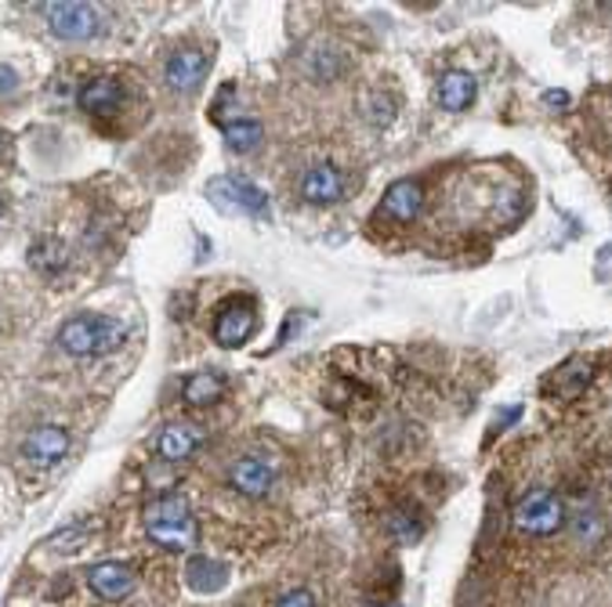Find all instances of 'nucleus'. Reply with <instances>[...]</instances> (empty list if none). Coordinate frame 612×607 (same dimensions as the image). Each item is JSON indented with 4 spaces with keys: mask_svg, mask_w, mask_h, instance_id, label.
Segmentation results:
<instances>
[{
    "mask_svg": "<svg viewBox=\"0 0 612 607\" xmlns=\"http://www.w3.org/2000/svg\"><path fill=\"white\" fill-rule=\"evenodd\" d=\"M124 325L110 314H73L62 322L55 344L69 358H102L124 347Z\"/></svg>",
    "mask_w": 612,
    "mask_h": 607,
    "instance_id": "obj_1",
    "label": "nucleus"
},
{
    "mask_svg": "<svg viewBox=\"0 0 612 607\" xmlns=\"http://www.w3.org/2000/svg\"><path fill=\"white\" fill-rule=\"evenodd\" d=\"M145 531L160 550L186 553L196 546L200 525L181 495H160L145 506Z\"/></svg>",
    "mask_w": 612,
    "mask_h": 607,
    "instance_id": "obj_2",
    "label": "nucleus"
},
{
    "mask_svg": "<svg viewBox=\"0 0 612 607\" xmlns=\"http://www.w3.org/2000/svg\"><path fill=\"white\" fill-rule=\"evenodd\" d=\"M565 525V506L562 499L554 492H544V488H536L525 499H519V506H514V528L525 531V535H554L558 528Z\"/></svg>",
    "mask_w": 612,
    "mask_h": 607,
    "instance_id": "obj_3",
    "label": "nucleus"
},
{
    "mask_svg": "<svg viewBox=\"0 0 612 607\" xmlns=\"http://www.w3.org/2000/svg\"><path fill=\"white\" fill-rule=\"evenodd\" d=\"M44 18L59 40H91L102 33V11L80 0H55L44 8Z\"/></svg>",
    "mask_w": 612,
    "mask_h": 607,
    "instance_id": "obj_4",
    "label": "nucleus"
},
{
    "mask_svg": "<svg viewBox=\"0 0 612 607\" xmlns=\"http://www.w3.org/2000/svg\"><path fill=\"white\" fill-rule=\"evenodd\" d=\"M257 330L254 300H225L214 314V344L218 347H243Z\"/></svg>",
    "mask_w": 612,
    "mask_h": 607,
    "instance_id": "obj_5",
    "label": "nucleus"
},
{
    "mask_svg": "<svg viewBox=\"0 0 612 607\" xmlns=\"http://www.w3.org/2000/svg\"><path fill=\"white\" fill-rule=\"evenodd\" d=\"M207 195L221 206V210H240V214H251V217L268 214V195L257 189V184L243 181V178H214L207 184Z\"/></svg>",
    "mask_w": 612,
    "mask_h": 607,
    "instance_id": "obj_6",
    "label": "nucleus"
},
{
    "mask_svg": "<svg viewBox=\"0 0 612 607\" xmlns=\"http://www.w3.org/2000/svg\"><path fill=\"white\" fill-rule=\"evenodd\" d=\"M66 452H69V430L55 427V423H44V427L29 430L26 441H23V460L40 466V470L62 463V460H66Z\"/></svg>",
    "mask_w": 612,
    "mask_h": 607,
    "instance_id": "obj_7",
    "label": "nucleus"
},
{
    "mask_svg": "<svg viewBox=\"0 0 612 607\" xmlns=\"http://www.w3.org/2000/svg\"><path fill=\"white\" fill-rule=\"evenodd\" d=\"M229 485L243 499H262L272 492L276 466L262 460V455H240V460H232V466H229Z\"/></svg>",
    "mask_w": 612,
    "mask_h": 607,
    "instance_id": "obj_8",
    "label": "nucleus"
},
{
    "mask_svg": "<svg viewBox=\"0 0 612 607\" xmlns=\"http://www.w3.org/2000/svg\"><path fill=\"white\" fill-rule=\"evenodd\" d=\"M590 376H595V362H587V358H569L565 365H558L554 373L544 379V395L554 401H576L590 387Z\"/></svg>",
    "mask_w": 612,
    "mask_h": 607,
    "instance_id": "obj_9",
    "label": "nucleus"
},
{
    "mask_svg": "<svg viewBox=\"0 0 612 607\" xmlns=\"http://www.w3.org/2000/svg\"><path fill=\"white\" fill-rule=\"evenodd\" d=\"M88 585L102 596V600H124V596H131V590L138 585V574L131 564L102 560L88 571Z\"/></svg>",
    "mask_w": 612,
    "mask_h": 607,
    "instance_id": "obj_10",
    "label": "nucleus"
},
{
    "mask_svg": "<svg viewBox=\"0 0 612 607\" xmlns=\"http://www.w3.org/2000/svg\"><path fill=\"white\" fill-rule=\"evenodd\" d=\"M211 69V59L196 48H181L167 59L164 65V80L167 87H175V91H196L203 83V76Z\"/></svg>",
    "mask_w": 612,
    "mask_h": 607,
    "instance_id": "obj_11",
    "label": "nucleus"
},
{
    "mask_svg": "<svg viewBox=\"0 0 612 607\" xmlns=\"http://www.w3.org/2000/svg\"><path fill=\"white\" fill-rule=\"evenodd\" d=\"M200 441H203V427H196V423H189V419H178L160 430L156 452L164 455L167 463H186L189 455L200 449Z\"/></svg>",
    "mask_w": 612,
    "mask_h": 607,
    "instance_id": "obj_12",
    "label": "nucleus"
},
{
    "mask_svg": "<svg viewBox=\"0 0 612 607\" xmlns=\"http://www.w3.org/2000/svg\"><path fill=\"white\" fill-rule=\"evenodd\" d=\"M345 195V181H341L337 167L330 163H316L313 170L301 178V199L313 203V206H330Z\"/></svg>",
    "mask_w": 612,
    "mask_h": 607,
    "instance_id": "obj_13",
    "label": "nucleus"
},
{
    "mask_svg": "<svg viewBox=\"0 0 612 607\" xmlns=\"http://www.w3.org/2000/svg\"><path fill=\"white\" fill-rule=\"evenodd\" d=\"M77 105L88 116H113V113H120V105H124V87H120V80L99 76V80H88L80 87Z\"/></svg>",
    "mask_w": 612,
    "mask_h": 607,
    "instance_id": "obj_14",
    "label": "nucleus"
},
{
    "mask_svg": "<svg viewBox=\"0 0 612 607\" xmlns=\"http://www.w3.org/2000/svg\"><path fill=\"white\" fill-rule=\"evenodd\" d=\"M421 206H424V189H421V181H410V178H403V181H395L388 184V192H384V203H381V210L392 217V221H399V224H410L417 214H421Z\"/></svg>",
    "mask_w": 612,
    "mask_h": 607,
    "instance_id": "obj_15",
    "label": "nucleus"
},
{
    "mask_svg": "<svg viewBox=\"0 0 612 607\" xmlns=\"http://www.w3.org/2000/svg\"><path fill=\"white\" fill-rule=\"evenodd\" d=\"M475 94H479V83H475V76L464 73V69H449L443 80H438V105L446 108V113H464V108L475 102Z\"/></svg>",
    "mask_w": 612,
    "mask_h": 607,
    "instance_id": "obj_16",
    "label": "nucleus"
},
{
    "mask_svg": "<svg viewBox=\"0 0 612 607\" xmlns=\"http://www.w3.org/2000/svg\"><path fill=\"white\" fill-rule=\"evenodd\" d=\"M186 582L196 593H218L225 582H229V568L214 557H192L186 564Z\"/></svg>",
    "mask_w": 612,
    "mask_h": 607,
    "instance_id": "obj_17",
    "label": "nucleus"
},
{
    "mask_svg": "<svg viewBox=\"0 0 612 607\" xmlns=\"http://www.w3.org/2000/svg\"><path fill=\"white\" fill-rule=\"evenodd\" d=\"M225 395V379L218 373H192L181 387V401L189 409H207L214 401H221Z\"/></svg>",
    "mask_w": 612,
    "mask_h": 607,
    "instance_id": "obj_18",
    "label": "nucleus"
},
{
    "mask_svg": "<svg viewBox=\"0 0 612 607\" xmlns=\"http://www.w3.org/2000/svg\"><path fill=\"white\" fill-rule=\"evenodd\" d=\"M221 134H225V145L232 152H254L262 145L265 127L257 124V119H229V124L221 127Z\"/></svg>",
    "mask_w": 612,
    "mask_h": 607,
    "instance_id": "obj_19",
    "label": "nucleus"
},
{
    "mask_svg": "<svg viewBox=\"0 0 612 607\" xmlns=\"http://www.w3.org/2000/svg\"><path fill=\"white\" fill-rule=\"evenodd\" d=\"M29 264L44 271V275H55V271L66 268V246L55 235H44L37 246H29Z\"/></svg>",
    "mask_w": 612,
    "mask_h": 607,
    "instance_id": "obj_20",
    "label": "nucleus"
},
{
    "mask_svg": "<svg viewBox=\"0 0 612 607\" xmlns=\"http://www.w3.org/2000/svg\"><path fill=\"white\" fill-rule=\"evenodd\" d=\"M276 607H319V604H316L313 590H290V593L279 596Z\"/></svg>",
    "mask_w": 612,
    "mask_h": 607,
    "instance_id": "obj_21",
    "label": "nucleus"
},
{
    "mask_svg": "<svg viewBox=\"0 0 612 607\" xmlns=\"http://www.w3.org/2000/svg\"><path fill=\"white\" fill-rule=\"evenodd\" d=\"M544 102H547V105L565 108V105H569V98H565V91H547V94H544Z\"/></svg>",
    "mask_w": 612,
    "mask_h": 607,
    "instance_id": "obj_22",
    "label": "nucleus"
},
{
    "mask_svg": "<svg viewBox=\"0 0 612 607\" xmlns=\"http://www.w3.org/2000/svg\"><path fill=\"white\" fill-rule=\"evenodd\" d=\"M0 217H4V203H0Z\"/></svg>",
    "mask_w": 612,
    "mask_h": 607,
    "instance_id": "obj_23",
    "label": "nucleus"
}]
</instances>
